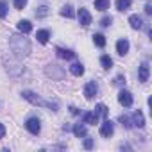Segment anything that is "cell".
I'll use <instances>...</instances> for the list:
<instances>
[{
	"label": "cell",
	"instance_id": "cell-15",
	"mask_svg": "<svg viewBox=\"0 0 152 152\" xmlns=\"http://www.w3.org/2000/svg\"><path fill=\"white\" fill-rule=\"evenodd\" d=\"M136 127H143L145 125V118H143V113L141 111H136L134 115H132V120H131Z\"/></svg>",
	"mask_w": 152,
	"mask_h": 152
},
{
	"label": "cell",
	"instance_id": "cell-6",
	"mask_svg": "<svg viewBox=\"0 0 152 152\" xmlns=\"http://www.w3.org/2000/svg\"><path fill=\"white\" fill-rule=\"evenodd\" d=\"M118 102L124 106V107H131L132 106V95L127 91V90H122L118 93Z\"/></svg>",
	"mask_w": 152,
	"mask_h": 152
},
{
	"label": "cell",
	"instance_id": "cell-32",
	"mask_svg": "<svg viewBox=\"0 0 152 152\" xmlns=\"http://www.w3.org/2000/svg\"><path fill=\"white\" fill-rule=\"evenodd\" d=\"M6 136V127H4V124H0V138H4Z\"/></svg>",
	"mask_w": 152,
	"mask_h": 152
},
{
	"label": "cell",
	"instance_id": "cell-9",
	"mask_svg": "<svg viewBox=\"0 0 152 152\" xmlns=\"http://www.w3.org/2000/svg\"><path fill=\"white\" fill-rule=\"evenodd\" d=\"M116 52H118L120 56H125V54L129 52V39H127V38H122V39L116 41Z\"/></svg>",
	"mask_w": 152,
	"mask_h": 152
},
{
	"label": "cell",
	"instance_id": "cell-4",
	"mask_svg": "<svg viewBox=\"0 0 152 152\" xmlns=\"http://www.w3.org/2000/svg\"><path fill=\"white\" fill-rule=\"evenodd\" d=\"M113 132H115L113 122L111 120H104V124L100 125V136L102 138H109V136H113Z\"/></svg>",
	"mask_w": 152,
	"mask_h": 152
},
{
	"label": "cell",
	"instance_id": "cell-24",
	"mask_svg": "<svg viewBox=\"0 0 152 152\" xmlns=\"http://www.w3.org/2000/svg\"><path fill=\"white\" fill-rule=\"evenodd\" d=\"M120 124H122L125 129H131V127H132V122H131V118H129L127 115H122V116H120Z\"/></svg>",
	"mask_w": 152,
	"mask_h": 152
},
{
	"label": "cell",
	"instance_id": "cell-29",
	"mask_svg": "<svg viewBox=\"0 0 152 152\" xmlns=\"http://www.w3.org/2000/svg\"><path fill=\"white\" fill-rule=\"evenodd\" d=\"M93 147V140L91 138H86L84 140V148H91Z\"/></svg>",
	"mask_w": 152,
	"mask_h": 152
},
{
	"label": "cell",
	"instance_id": "cell-2",
	"mask_svg": "<svg viewBox=\"0 0 152 152\" xmlns=\"http://www.w3.org/2000/svg\"><path fill=\"white\" fill-rule=\"evenodd\" d=\"M22 95H23L25 100H29V102L34 104V106H39V107H47V109L57 111V104H56V102H52V100H45V99H41L39 95H36V93H32V91H23Z\"/></svg>",
	"mask_w": 152,
	"mask_h": 152
},
{
	"label": "cell",
	"instance_id": "cell-14",
	"mask_svg": "<svg viewBox=\"0 0 152 152\" xmlns=\"http://www.w3.org/2000/svg\"><path fill=\"white\" fill-rule=\"evenodd\" d=\"M73 134H75V138H84L86 136V125L84 124H75L73 125Z\"/></svg>",
	"mask_w": 152,
	"mask_h": 152
},
{
	"label": "cell",
	"instance_id": "cell-25",
	"mask_svg": "<svg viewBox=\"0 0 152 152\" xmlns=\"http://www.w3.org/2000/svg\"><path fill=\"white\" fill-rule=\"evenodd\" d=\"M47 15H48V7H47V6H41V7L36 9V16H38V18H43V16H47Z\"/></svg>",
	"mask_w": 152,
	"mask_h": 152
},
{
	"label": "cell",
	"instance_id": "cell-13",
	"mask_svg": "<svg viewBox=\"0 0 152 152\" xmlns=\"http://www.w3.org/2000/svg\"><path fill=\"white\" fill-rule=\"evenodd\" d=\"M36 39H38L41 45H45V43H48V39H50V32L45 31V29H41V31L36 32Z\"/></svg>",
	"mask_w": 152,
	"mask_h": 152
},
{
	"label": "cell",
	"instance_id": "cell-12",
	"mask_svg": "<svg viewBox=\"0 0 152 152\" xmlns=\"http://www.w3.org/2000/svg\"><path fill=\"white\" fill-rule=\"evenodd\" d=\"M16 27H18V31H20L22 34H29V32L32 31V23H31L29 20H20Z\"/></svg>",
	"mask_w": 152,
	"mask_h": 152
},
{
	"label": "cell",
	"instance_id": "cell-27",
	"mask_svg": "<svg viewBox=\"0 0 152 152\" xmlns=\"http://www.w3.org/2000/svg\"><path fill=\"white\" fill-rule=\"evenodd\" d=\"M111 23H113V18H111V16H104V18L100 20V25H102V27H109Z\"/></svg>",
	"mask_w": 152,
	"mask_h": 152
},
{
	"label": "cell",
	"instance_id": "cell-31",
	"mask_svg": "<svg viewBox=\"0 0 152 152\" xmlns=\"http://www.w3.org/2000/svg\"><path fill=\"white\" fill-rule=\"evenodd\" d=\"M145 13H147V15H152V4H150V2L145 6Z\"/></svg>",
	"mask_w": 152,
	"mask_h": 152
},
{
	"label": "cell",
	"instance_id": "cell-20",
	"mask_svg": "<svg viewBox=\"0 0 152 152\" xmlns=\"http://www.w3.org/2000/svg\"><path fill=\"white\" fill-rule=\"evenodd\" d=\"M59 13H61V16H64V18H73V7H72V6H63Z\"/></svg>",
	"mask_w": 152,
	"mask_h": 152
},
{
	"label": "cell",
	"instance_id": "cell-1",
	"mask_svg": "<svg viewBox=\"0 0 152 152\" xmlns=\"http://www.w3.org/2000/svg\"><path fill=\"white\" fill-rule=\"evenodd\" d=\"M9 47L16 57H27L31 54V41L23 34H11L9 36Z\"/></svg>",
	"mask_w": 152,
	"mask_h": 152
},
{
	"label": "cell",
	"instance_id": "cell-5",
	"mask_svg": "<svg viewBox=\"0 0 152 152\" xmlns=\"http://www.w3.org/2000/svg\"><path fill=\"white\" fill-rule=\"evenodd\" d=\"M77 16H79V22H81V25H83V27L91 25V15H90V11H88V9L81 7V9H79V13H77Z\"/></svg>",
	"mask_w": 152,
	"mask_h": 152
},
{
	"label": "cell",
	"instance_id": "cell-11",
	"mask_svg": "<svg viewBox=\"0 0 152 152\" xmlns=\"http://www.w3.org/2000/svg\"><path fill=\"white\" fill-rule=\"evenodd\" d=\"M129 23H131L132 29H141L143 27V18L140 15H131L129 16Z\"/></svg>",
	"mask_w": 152,
	"mask_h": 152
},
{
	"label": "cell",
	"instance_id": "cell-17",
	"mask_svg": "<svg viewBox=\"0 0 152 152\" xmlns=\"http://www.w3.org/2000/svg\"><path fill=\"white\" fill-rule=\"evenodd\" d=\"M56 52H57V56H59L61 59H73V57H75V52L66 50V48H56Z\"/></svg>",
	"mask_w": 152,
	"mask_h": 152
},
{
	"label": "cell",
	"instance_id": "cell-21",
	"mask_svg": "<svg viewBox=\"0 0 152 152\" xmlns=\"http://www.w3.org/2000/svg\"><path fill=\"white\" fill-rule=\"evenodd\" d=\"M93 43H95L97 47H100V48L106 47V38H104V34H99V32L93 34Z\"/></svg>",
	"mask_w": 152,
	"mask_h": 152
},
{
	"label": "cell",
	"instance_id": "cell-8",
	"mask_svg": "<svg viewBox=\"0 0 152 152\" xmlns=\"http://www.w3.org/2000/svg\"><path fill=\"white\" fill-rule=\"evenodd\" d=\"M148 73H150L148 63H141L140 72H138V79H140V83H147V81H148Z\"/></svg>",
	"mask_w": 152,
	"mask_h": 152
},
{
	"label": "cell",
	"instance_id": "cell-26",
	"mask_svg": "<svg viewBox=\"0 0 152 152\" xmlns=\"http://www.w3.org/2000/svg\"><path fill=\"white\" fill-rule=\"evenodd\" d=\"M7 16V4L4 0H0V18H6Z\"/></svg>",
	"mask_w": 152,
	"mask_h": 152
},
{
	"label": "cell",
	"instance_id": "cell-10",
	"mask_svg": "<svg viewBox=\"0 0 152 152\" xmlns=\"http://www.w3.org/2000/svg\"><path fill=\"white\" fill-rule=\"evenodd\" d=\"M99 122V115L95 111H90V113H84L83 116V124H88V125H95Z\"/></svg>",
	"mask_w": 152,
	"mask_h": 152
},
{
	"label": "cell",
	"instance_id": "cell-18",
	"mask_svg": "<svg viewBox=\"0 0 152 152\" xmlns=\"http://www.w3.org/2000/svg\"><path fill=\"white\" fill-rule=\"evenodd\" d=\"M131 0H116V9L118 11H127L129 7H131Z\"/></svg>",
	"mask_w": 152,
	"mask_h": 152
},
{
	"label": "cell",
	"instance_id": "cell-23",
	"mask_svg": "<svg viewBox=\"0 0 152 152\" xmlns=\"http://www.w3.org/2000/svg\"><path fill=\"white\" fill-rule=\"evenodd\" d=\"M95 113H97L99 116H104V118H107V107H106L104 104H99V106L95 107Z\"/></svg>",
	"mask_w": 152,
	"mask_h": 152
},
{
	"label": "cell",
	"instance_id": "cell-16",
	"mask_svg": "<svg viewBox=\"0 0 152 152\" xmlns=\"http://www.w3.org/2000/svg\"><path fill=\"white\" fill-rule=\"evenodd\" d=\"M70 72H72V75H75V77H81V75L84 73V66L81 63H73L70 66Z\"/></svg>",
	"mask_w": 152,
	"mask_h": 152
},
{
	"label": "cell",
	"instance_id": "cell-28",
	"mask_svg": "<svg viewBox=\"0 0 152 152\" xmlns=\"http://www.w3.org/2000/svg\"><path fill=\"white\" fill-rule=\"evenodd\" d=\"M27 6V0H15V7L16 9H23Z\"/></svg>",
	"mask_w": 152,
	"mask_h": 152
},
{
	"label": "cell",
	"instance_id": "cell-19",
	"mask_svg": "<svg viewBox=\"0 0 152 152\" xmlns=\"http://www.w3.org/2000/svg\"><path fill=\"white\" fill-rule=\"evenodd\" d=\"M95 9H97V11H106V9H109V0H95Z\"/></svg>",
	"mask_w": 152,
	"mask_h": 152
},
{
	"label": "cell",
	"instance_id": "cell-22",
	"mask_svg": "<svg viewBox=\"0 0 152 152\" xmlns=\"http://www.w3.org/2000/svg\"><path fill=\"white\" fill-rule=\"evenodd\" d=\"M100 64H102V68H106V70H109L111 66H113V59L107 56V54H104L102 57H100Z\"/></svg>",
	"mask_w": 152,
	"mask_h": 152
},
{
	"label": "cell",
	"instance_id": "cell-30",
	"mask_svg": "<svg viewBox=\"0 0 152 152\" xmlns=\"http://www.w3.org/2000/svg\"><path fill=\"white\" fill-rule=\"evenodd\" d=\"M115 83H116V84H125V77H124V75H118Z\"/></svg>",
	"mask_w": 152,
	"mask_h": 152
},
{
	"label": "cell",
	"instance_id": "cell-33",
	"mask_svg": "<svg viewBox=\"0 0 152 152\" xmlns=\"http://www.w3.org/2000/svg\"><path fill=\"white\" fill-rule=\"evenodd\" d=\"M70 111H72V115H79V109H77V107H73V106L70 107Z\"/></svg>",
	"mask_w": 152,
	"mask_h": 152
},
{
	"label": "cell",
	"instance_id": "cell-7",
	"mask_svg": "<svg viewBox=\"0 0 152 152\" xmlns=\"http://www.w3.org/2000/svg\"><path fill=\"white\" fill-rule=\"evenodd\" d=\"M97 95V83H93V81H90L86 86H84V97L88 99V100H91L93 97Z\"/></svg>",
	"mask_w": 152,
	"mask_h": 152
},
{
	"label": "cell",
	"instance_id": "cell-3",
	"mask_svg": "<svg viewBox=\"0 0 152 152\" xmlns=\"http://www.w3.org/2000/svg\"><path fill=\"white\" fill-rule=\"evenodd\" d=\"M25 127H27V131H29L31 134H39V131H41V122H39V118L32 116V118H29V120L25 122Z\"/></svg>",
	"mask_w": 152,
	"mask_h": 152
}]
</instances>
